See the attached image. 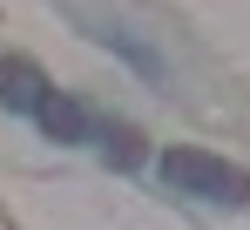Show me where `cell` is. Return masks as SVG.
<instances>
[{
	"instance_id": "6da1fadb",
	"label": "cell",
	"mask_w": 250,
	"mask_h": 230,
	"mask_svg": "<svg viewBox=\"0 0 250 230\" xmlns=\"http://www.w3.org/2000/svg\"><path fill=\"white\" fill-rule=\"evenodd\" d=\"M163 183L183 196H203V203H250V169H237V162H223L209 149H169Z\"/></svg>"
},
{
	"instance_id": "7a4b0ae2",
	"label": "cell",
	"mask_w": 250,
	"mask_h": 230,
	"mask_svg": "<svg viewBox=\"0 0 250 230\" xmlns=\"http://www.w3.org/2000/svg\"><path fill=\"white\" fill-rule=\"evenodd\" d=\"M41 95H47V75L27 61V54H0V109L34 115V109H41Z\"/></svg>"
},
{
	"instance_id": "3957f363",
	"label": "cell",
	"mask_w": 250,
	"mask_h": 230,
	"mask_svg": "<svg viewBox=\"0 0 250 230\" xmlns=\"http://www.w3.org/2000/svg\"><path fill=\"white\" fill-rule=\"evenodd\" d=\"M34 115H41V129H47V136H54V142H75V136H82V129H88V115H82V102H68V95H54V88H47V95H41V109H34Z\"/></svg>"
},
{
	"instance_id": "277c9868",
	"label": "cell",
	"mask_w": 250,
	"mask_h": 230,
	"mask_svg": "<svg viewBox=\"0 0 250 230\" xmlns=\"http://www.w3.org/2000/svg\"><path fill=\"white\" fill-rule=\"evenodd\" d=\"M102 149H108V162L135 169V162H142V136H135V129H108V136H102Z\"/></svg>"
}]
</instances>
